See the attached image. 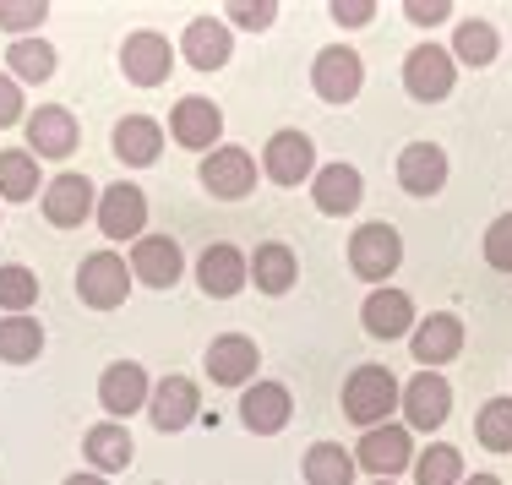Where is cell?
<instances>
[{"instance_id":"cell-22","label":"cell","mask_w":512,"mask_h":485,"mask_svg":"<svg viewBox=\"0 0 512 485\" xmlns=\"http://www.w3.org/2000/svg\"><path fill=\"white\" fill-rule=\"evenodd\" d=\"M28 142H33V159H71L77 148V120H71L66 104H39L28 115Z\"/></svg>"},{"instance_id":"cell-3","label":"cell","mask_w":512,"mask_h":485,"mask_svg":"<svg viewBox=\"0 0 512 485\" xmlns=\"http://www.w3.org/2000/svg\"><path fill=\"white\" fill-rule=\"evenodd\" d=\"M458 82V60L453 50H442V44H414L404 55V93L420 104H442L447 93H453Z\"/></svg>"},{"instance_id":"cell-1","label":"cell","mask_w":512,"mask_h":485,"mask_svg":"<svg viewBox=\"0 0 512 485\" xmlns=\"http://www.w3.org/2000/svg\"><path fill=\"white\" fill-rule=\"evenodd\" d=\"M398 398H404V382H398L387 366H355L349 382H344V415L355 420L360 431L387 426V415L398 409Z\"/></svg>"},{"instance_id":"cell-14","label":"cell","mask_w":512,"mask_h":485,"mask_svg":"<svg viewBox=\"0 0 512 485\" xmlns=\"http://www.w3.org/2000/svg\"><path fill=\"white\" fill-rule=\"evenodd\" d=\"M169 66H175V50H169L164 33H131L126 44H120V71H126V82H137V88H158V82H169Z\"/></svg>"},{"instance_id":"cell-5","label":"cell","mask_w":512,"mask_h":485,"mask_svg":"<svg viewBox=\"0 0 512 485\" xmlns=\"http://www.w3.org/2000/svg\"><path fill=\"white\" fill-rule=\"evenodd\" d=\"M311 88H316V99H327V104L360 99V88H365V60L349 50V44H327V50L311 60Z\"/></svg>"},{"instance_id":"cell-36","label":"cell","mask_w":512,"mask_h":485,"mask_svg":"<svg viewBox=\"0 0 512 485\" xmlns=\"http://www.w3.org/2000/svg\"><path fill=\"white\" fill-rule=\"evenodd\" d=\"M474 436H480V447H491V453H512V398H491V404L474 415Z\"/></svg>"},{"instance_id":"cell-19","label":"cell","mask_w":512,"mask_h":485,"mask_svg":"<svg viewBox=\"0 0 512 485\" xmlns=\"http://www.w3.org/2000/svg\"><path fill=\"white\" fill-rule=\"evenodd\" d=\"M289 415H295V398H289L284 382H251L246 393H240V420H246V431H256V436H278L289 426Z\"/></svg>"},{"instance_id":"cell-21","label":"cell","mask_w":512,"mask_h":485,"mask_svg":"<svg viewBox=\"0 0 512 485\" xmlns=\"http://www.w3.org/2000/svg\"><path fill=\"white\" fill-rule=\"evenodd\" d=\"M88 213H99V197H93V180L88 175H55L44 186V218L55 229H77Z\"/></svg>"},{"instance_id":"cell-17","label":"cell","mask_w":512,"mask_h":485,"mask_svg":"<svg viewBox=\"0 0 512 485\" xmlns=\"http://www.w3.org/2000/svg\"><path fill=\"white\" fill-rule=\"evenodd\" d=\"M169 131H175L180 148L191 153H213V142L224 137V109H218L213 99H180L175 109H169Z\"/></svg>"},{"instance_id":"cell-45","label":"cell","mask_w":512,"mask_h":485,"mask_svg":"<svg viewBox=\"0 0 512 485\" xmlns=\"http://www.w3.org/2000/svg\"><path fill=\"white\" fill-rule=\"evenodd\" d=\"M371 485H398V480H371Z\"/></svg>"},{"instance_id":"cell-11","label":"cell","mask_w":512,"mask_h":485,"mask_svg":"<svg viewBox=\"0 0 512 485\" xmlns=\"http://www.w3.org/2000/svg\"><path fill=\"white\" fill-rule=\"evenodd\" d=\"M207 377L218 387H251L256 382V366H262V349H256V338L246 333H224L207 344Z\"/></svg>"},{"instance_id":"cell-9","label":"cell","mask_w":512,"mask_h":485,"mask_svg":"<svg viewBox=\"0 0 512 485\" xmlns=\"http://www.w3.org/2000/svg\"><path fill=\"white\" fill-rule=\"evenodd\" d=\"M148 420H153V431H164V436H175V431H186L191 420H202V393H197V382L180 377V371H169L164 382H153V393H148Z\"/></svg>"},{"instance_id":"cell-28","label":"cell","mask_w":512,"mask_h":485,"mask_svg":"<svg viewBox=\"0 0 512 485\" xmlns=\"http://www.w3.org/2000/svg\"><path fill=\"white\" fill-rule=\"evenodd\" d=\"M295 278H300V257L284 240H262V246L251 251V284L262 289V295H289Z\"/></svg>"},{"instance_id":"cell-38","label":"cell","mask_w":512,"mask_h":485,"mask_svg":"<svg viewBox=\"0 0 512 485\" xmlns=\"http://www.w3.org/2000/svg\"><path fill=\"white\" fill-rule=\"evenodd\" d=\"M224 11H229L235 28H251V33H267V28H273V17H278L273 0H229Z\"/></svg>"},{"instance_id":"cell-25","label":"cell","mask_w":512,"mask_h":485,"mask_svg":"<svg viewBox=\"0 0 512 485\" xmlns=\"http://www.w3.org/2000/svg\"><path fill=\"white\" fill-rule=\"evenodd\" d=\"M398 186H404L409 197H436V191L447 186V153L436 148V142H409V148L398 153Z\"/></svg>"},{"instance_id":"cell-4","label":"cell","mask_w":512,"mask_h":485,"mask_svg":"<svg viewBox=\"0 0 512 485\" xmlns=\"http://www.w3.org/2000/svg\"><path fill=\"white\" fill-rule=\"evenodd\" d=\"M131 295V268L126 257H115V251H93V257H82L77 268V300L93 311H115L126 306Z\"/></svg>"},{"instance_id":"cell-18","label":"cell","mask_w":512,"mask_h":485,"mask_svg":"<svg viewBox=\"0 0 512 485\" xmlns=\"http://www.w3.org/2000/svg\"><path fill=\"white\" fill-rule=\"evenodd\" d=\"M360 322H365V333L382 338V344H393V338H409V333H414V300L404 295V289L382 284V289H371V295H365Z\"/></svg>"},{"instance_id":"cell-6","label":"cell","mask_w":512,"mask_h":485,"mask_svg":"<svg viewBox=\"0 0 512 485\" xmlns=\"http://www.w3.org/2000/svg\"><path fill=\"white\" fill-rule=\"evenodd\" d=\"M398 409H404L409 431H425V436H431L436 426H447V415H453V387H447L442 371H414V377L404 382Z\"/></svg>"},{"instance_id":"cell-34","label":"cell","mask_w":512,"mask_h":485,"mask_svg":"<svg viewBox=\"0 0 512 485\" xmlns=\"http://www.w3.org/2000/svg\"><path fill=\"white\" fill-rule=\"evenodd\" d=\"M33 300H39V273H28L22 262H6L0 268V311L6 317H28Z\"/></svg>"},{"instance_id":"cell-24","label":"cell","mask_w":512,"mask_h":485,"mask_svg":"<svg viewBox=\"0 0 512 485\" xmlns=\"http://www.w3.org/2000/svg\"><path fill=\"white\" fill-rule=\"evenodd\" d=\"M131 273L148 289H175L180 273H186V262H180V246L169 235H142L137 246H131Z\"/></svg>"},{"instance_id":"cell-10","label":"cell","mask_w":512,"mask_h":485,"mask_svg":"<svg viewBox=\"0 0 512 485\" xmlns=\"http://www.w3.org/2000/svg\"><path fill=\"white\" fill-rule=\"evenodd\" d=\"M197 284L207 300H235L251 284V257L240 246H229V240H218V246H207L197 257Z\"/></svg>"},{"instance_id":"cell-43","label":"cell","mask_w":512,"mask_h":485,"mask_svg":"<svg viewBox=\"0 0 512 485\" xmlns=\"http://www.w3.org/2000/svg\"><path fill=\"white\" fill-rule=\"evenodd\" d=\"M66 485H109V480H104V475H71Z\"/></svg>"},{"instance_id":"cell-23","label":"cell","mask_w":512,"mask_h":485,"mask_svg":"<svg viewBox=\"0 0 512 485\" xmlns=\"http://www.w3.org/2000/svg\"><path fill=\"white\" fill-rule=\"evenodd\" d=\"M180 55H186L197 71H224L229 55H235L229 22H218V17H191L186 33H180Z\"/></svg>"},{"instance_id":"cell-44","label":"cell","mask_w":512,"mask_h":485,"mask_svg":"<svg viewBox=\"0 0 512 485\" xmlns=\"http://www.w3.org/2000/svg\"><path fill=\"white\" fill-rule=\"evenodd\" d=\"M458 485H502L496 475H474V480H458Z\"/></svg>"},{"instance_id":"cell-15","label":"cell","mask_w":512,"mask_h":485,"mask_svg":"<svg viewBox=\"0 0 512 485\" xmlns=\"http://www.w3.org/2000/svg\"><path fill=\"white\" fill-rule=\"evenodd\" d=\"M202 186H207V197H218V202H240L256 186V159L246 148H213L202 159Z\"/></svg>"},{"instance_id":"cell-16","label":"cell","mask_w":512,"mask_h":485,"mask_svg":"<svg viewBox=\"0 0 512 485\" xmlns=\"http://www.w3.org/2000/svg\"><path fill=\"white\" fill-rule=\"evenodd\" d=\"M148 393H153V382L137 360H115L99 377V404H104L109 420H126V415H137V409H148Z\"/></svg>"},{"instance_id":"cell-40","label":"cell","mask_w":512,"mask_h":485,"mask_svg":"<svg viewBox=\"0 0 512 485\" xmlns=\"http://www.w3.org/2000/svg\"><path fill=\"white\" fill-rule=\"evenodd\" d=\"M404 17L414 28H436V22L453 17V0H404Z\"/></svg>"},{"instance_id":"cell-13","label":"cell","mask_w":512,"mask_h":485,"mask_svg":"<svg viewBox=\"0 0 512 485\" xmlns=\"http://www.w3.org/2000/svg\"><path fill=\"white\" fill-rule=\"evenodd\" d=\"M99 229L109 240H131L137 246L142 235H148V197H142V186H109L99 197Z\"/></svg>"},{"instance_id":"cell-37","label":"cell","mask_w":512,"mask_h":485,"mask_svg":"<svg viewBox=\"0 0 512 485\" xmlns=\"http://www.w3.org/2000/svg\"><path fill=\"white\" fill-rule=\"evenodd\" d=\"M50 6L44 0H0V28L6 33H39Z\"/></svg>"},{"instance_id":"cell-31","label":"cell","mask_w":512,"mask_h":485,"mask_svg":"<svg viewBox=\"0 0 512 485\" xmlns=\"http://www.w3.org/2000/svg\"><path fill=\"white\" fill-rule=\"evenodd\" d=\"M496 50H502V39H496V28L485 17H469V22H458V33H453V60H463V66H474V71H485L496 60Z\"/></svg>"},{"instance_id":"cell-41","label":"cell","mask_w":512,"mask_h":485,"mask_svg":"<svg viewBox=\"0 0 512 485\" xmlns=\"http://www.w3.org/2000/svg\"><path fill=\"white\" fill-rule=\"evenodd\" d=\"M327 11H333L338 28H365V22L376 17V0H333Z\"/></svg>"},{"instance_id":"cell-20","label":"cell","mask_w":512,"mask_h":485,"mask_svg":"<svg viewBox=\"0 0 512 485\" xmlns=\"http://www.w3.org/2000/svg\"><path fill=\"white\" fill-rule=\"evenodd\" d=\"M360 197H365V180H360L355 164H322L311 175V202H316V213H327V218L355 213Z\"/></svg>"},{"instance_id":"cell-26","label":"cell","mask_w":512,"mask_h":485,"mask_svg":"<svg viewBox=\"0 0 512 485\" xmlns=\"http://www.w3.org/2000/svg\"><path fill=\"white\" fill-rule=\"evenodd\" d=\"M158 153H164V126L148 115H126L115 126V159L126 169H148L158 164Z\"/></svg>"},{"instance_id":"cell-2","label":"cell","mask_w":512,"mask_h":485,"mask_svg":"<svg viewBox=\"0 0 512 485\" xmlns=\"http://www.w3.org/2000/svg\"><path fill=\"white\" fill-rule=\"evenodd\" d=\"M398 262H404V240H398L393 224H360L355 235H349V268L355 278L382 289L387 278L398 273Z\"/></svg>"},{"instance_id":"cell-42","label":"cell","mask_w":512,"mask_h":485,"mask_svg":"<svg viewBox=\"0 0 512 485\" xmlns=\"http://www.w3.org/2000/svg\"><path fill=\"white\" fill-rule=\"evenodd\" d=\"M17 120H22V88L11 77H0V131L17 126Z\"/></svg>"},{"instance_id":"cell-30","label":"cell","mask_w":512,"mask_h":485,"mask_svg":"<svg viewBox=\"0 0 512 485\" xmlns=\"http://www.w3.org/2000/svg\"><path fill=\"white\" fill-rule=\"evenodd\" d=\"M39 349H44L39 317H0V360L6 366H28V360H39Z\"/></svg>"},{"instance_id":"cell-33","label":"cell","mask_w":512,"mask_h":485,"mask_svg":"<svg viewBox=\"0 0 512 485\" xmlns=\"http://www.w3.org/2000/svg\"><path fill=\"white\" fill-rule=\"evenodd\" d=\"M6 66H11V82H50L55 77V50L44 39H17L6 50Z\"/></svg>"},{"instance_id":"cell-39","label":"cell","mask_w":512,"mask_h":485,"mask_svg":"<svg viewBox=\"0 0 512 485\" xmlns=\"http://www.w3.org/2000/svg\"><path fill=\"white\" fill-rule=\"evenodd\" d=\"M485 262H491L496 273H512V213H502L485 229Z\"/></svg>"},{"instance_id":"cell-32","label":"cell","mask_w":512,"mask_h":485,"mask_svg":"<svg viewBox=\"0 0 512 485\" xmlns=\"http://www.w3.org/2000/svg\"><path fill=\"white\" fill-rule=\"evenodd\" d=\"M39 159H33L28 148H6L0 153V197L6 202H28L33 191H39Z\"/></svg>"},{"instance_id":"cell-12","label":"cell","mask_w":512,"mask_h":485,"mask_svg":"<svg viewBox=\"0 0 512 485\" xmlns=\"http://www.w3.org/2000/svg\"><path fill=\"white\" fill-rule=\"evenodd\" d=\"M409 349H414V360H420V371L447 366V360L463 355V322L453 317V311H431V317L414 322Z\"/></svg>"},{"instance_id":"cell-29","label":"cell","mask_w":512,"mask_h":485,"mask_svg":"<svg viewBox=\"0 0 512 485\" xmlns=\"http://www.w3.org/2000/svg\"><path fill=\"white\" fill-rule=\"evenodd\" d=\"M306 485H355V453H344L338 442H316L306 447Z\"/></svg>"},{"instance_id":"cell-27","label":"cell","mask_w":512,"mask_h":485,"mask_svg":"<svg viewBox=\"0 0 512 485\" xmlns=\"http://www.w3.org/2000/svg\"><path fill=\"white\" fill-rule=\"evenodd\" d=\"M82 453H88V464L99 475H115V469H131L137 442H131V431L120 420H99V426H88V436H82Z\"/></svg>"},{"instance_id":"cell-35","label":"cell","mask_w":512,"mask_h":485,"mask_svg":"<svg viewBox=\"0 0 512 485\" xmlns=\"http://www.w3.org/2000/svg\"><path fill=\"white\" fill-rule=\"evenodd\" d=\"M463 480V453L458 447H425L420 458H414V485H458Z\"/></svg>"},{"instance_id":"cell-7","label":"cell","mask_w":512,"mask_h":485,"mask_svg":"<svg viewBox=\"0 0 512 485\" xmlns=\"http://www.w3.org/2000/svg\"><path fill=\"white\" fill-rule=\"evenodd\" d=\"M262 175L273 180V186H306V180L316 175V142L306 137V131H273L262 148Z\"/></svg>"},{"instance_id":"cell-8","label":"cell","mask_w":512,"mask_h":485,"mask_svg":"<svg viewBox=\"0 0 512 485\" xmlns=\"http://www.w3.org/2000/svg\"><path fill=\"white\" fill-rule=\"evenodd\" d=\"M355 464L365 469L371 480H393V475H404V469L414 464V442H409V426H371L360 436V447H355Z\"/></svg>"}]
</instances>
